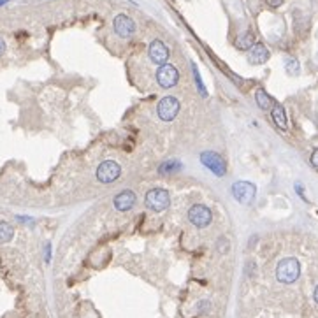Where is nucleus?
<instances>
[{
  "label": "nucleus",
  "mask_w": 318,
  "mask_h": 318,
  "mask_svg": "<svg viewBox=\"0 0 318 318\" xmlns=\"http://www.w3.org/2000/svg\"><path fill=\"white\" fill-rule=\"evenodd\" d=\"M121 174V167L118 162L114 160H104L97 167V179L101 183H113Z\"/></svg>",
  "instance_id": "423d86ee"
},
{
  "label": "nucleus",
  "mask_w": 318,
  "mask_h": 318,
  "mask_svg": "<svg viewBox=\"0 0 318 318\" xmlns=\"http://www.w3.org/2000/svg\"><path fill=\"white\" fill-rule=\"evenodd\" d=\"M232 195L241 204H250L255 199V195H257V188L250 181H236L232 185Z\"/></svg>",
  "instance_id": "39448f33"
},
{
  "label": "nucleus",
  "mask_w": 318,
  "mask_h": 318,
  "mask_svg": "<svg viewBox=\"0 0 318 318\" xmlns=\"http://www.w3.org/2000/svg\"><path fill=\"white\" fill-rule=\"evenodd\" d=\"M201 164L206 165V167L218 177H223L227 174V164H225L223 158H221L218 153H214V151H202Z\"/></svg>",
  "instance_id": "7ed1b4c3"
},
{
  "label": "nucleus",
  "mask_w": 318,
  "mask_h": 318,
  "mask_svg": "<svg viewBox=\"0 0 318 318\" xmlns=\"http://www.w3.org/2000/svg\"><path fill=\"white\" fill-rule=\"evenodd\" d=\"M4 53H6V40L0 37V57H2Z\"/></svg>",
  "instance_id": "5701e85b"
},
{
  "label": "nucleus",
  "mask_w": 318,
  "mask_h": 318,
  "mask_svg": "<svg viewBox=\"0 0 318 318\" xmlns=\"http://www.w3.org/2000/svg\"><path fill=\"white\" fill-rule=\"evenodd\" d=\"M255 101H257V104L260 109H264V111H267V109H271L272 107V99L269 97L267 94H265L262 88H258L257 92H255Z\"/></svg>",
  "instance_id": "dca6fc26"
},
{
  "label": "nucleus",
  "mask_w": 318,
  "mask_h": 318,
  "mask_svg": "<svg viewBox=\"0 0 318 318\" xmlns=\"http://www.w3.org/2000/svg\"><path fill=\"white\" fill-rule=\"evenodd\" d=\"M179 113V101L172 95L160 99V102L157 104V114L162 121H172Z\"/></svg>",
  "instance_id": "20e7f679"
},
{
  "label": "nucleus",
  "mask_w": 318,
  "mask_h": 318,
  "mask_svg": "<svg viewBox=\"0 0 318 318\" xmlns=\"http://www.w3.org/2000/svg\"><path fill=\"white\" fill-rule=\"evenodd\" d=\"M255 44V35L251 32H245L236 39V48L241 51H248Z\"/></svg>",
  "instance_id": "2eb2a0df"
},
{
  "label": "nucleus",
  "mask_w": 318,
  "mask_h": 318,
  "mask_svg": "<svg viewBox=\"0 0 318 318\" xmlns=\"http://www.w3.org/2000/svg\"><path fill=\"white\" fill-rule=\"evenodd\" d=\"M272 120H275V123L278 125L282 130H287V114H285V109H283V106H280V104H275L272 106Z\"/></svg>",
  "instance_id": "4468645a"
},
{
  "label": "nucleus",
  "mask_w": 318,
  "mask_h": 318,
  "mask_svg": "<svg viewBox=\"0 0 318 318\" xmlns=\"http://www.w3.org/2000/svg\"><path fill=\"white\" fill-rule=\"evenodd\" d=\"M181 169H183V164H181L179 160H176V158L165 160L158 165V172H160V174H174V172L181 171Z\"/></svg>",
  "instance_id": "ddd939ff"
},
{
  "label": "nucleus",
  "mask_w": 318,
  "mask_h": 318,
  "mask_svg": "<svg viewBox=\"0 0 318 318\" xmlns=\"http://www.w3.org/2000/svg\"><path fill=\"white\" fill-rule=\"evenodd\" d=\"M135 201H138V197H135V194L132 190H123L120 192V194L114 197V208L118 209V211H128V209L134 208Z\"/></svg>",
  "instance_id": "9b49d317"
},
{
  "label": "nucleus",
  "mask_w": 318,
  "mask_h": 318,
  "mask_svg": "<svg viewBox=\"0 0 318 318\" xmlns=\"http://www.w3.org/2000/svg\"><path fill=\"white\" fill-rule=\"evenodd\" d=\"M285 69H287V72L290 74V76H297L299 71H301V65H299V62L295 60V58H288V60L285 62Z\"/></svg>",
  "instance_id": "a211bd4d"
},
{
  "label": "nucleus",
  "mask_w": 318,
  "mask_h": 318,
  "mask_svg": "<svg viewBox=\"0 0 318 318\" xmlns=\"http://www.w3.org/2000/svg\"><path fill=\"white\" fill-rule=\"evenodd\" d=\"M248 51H250V53H248V60L253 65H262L269 60V51L262 42H255Z\"/></svg>",
  "instance_id": "f8f14e48"
},
{
  "label": "nucleus",
  "mask_w": 318,
  "mask_h": 318,
  "mask_svg": "<svg viewBox=\"0 0 318 318\" xmlns=\"http://www.w3.org/2000/svg\"><path fill=\"white\" fill-rule=\"evenodd\" d=\"M313 299H315V302L318 304V287L315 288V294H313Z\"/></svg>",
  "instance_id": "b1692460"
},
{
  "label": "nucleus",
  "mask_w": 318,
  "mask_h": 318,
  "mask_svg": "<svg viewBox=\"0 0 318 318\" xmlns=\"http://www.w3.org/2000/svg\"><path fill=\"white\" fill-rule=\"evenodd\" d=\"M311 164L315 165V167H318V150H315L311 153Z\"/></svg>",
  "instance_id": "4be33fe9"
},
{
  "label": "nucleus",
  "mask_w": 318,
  "mask_h": 318,
  "mask_svg": "<svg viewBox=\"0 0 318 318\" xmlns=\"http://www.w3.org/2000/svg\"><path fill=\"white\" fill-rule=\"evenodd\" d=\"M157 81L162 88H172L176 86L177 81H179V72H177L174 65L164 64L160 65L157 71Z\"/></svg>",
  "instance_id": "6e6552de"
},
{
  "label": "nucleus",
  "mask_w": 318,
  "mask_h": 318,
  "mask_svg": "<svg viewBox=\"0 0 318 318\" xmlns=\"http://www.w3.org/2000/svg\"><path fill=\"white\" fill-rule=\"evenodd\" d=\"M299 276H301V264H299L297 258L288 257L280 260L278 267H276V278H278L280 283L290 285L297 282Z\"/></svg>",
  "instance_id": "f257e3e1"
},
{
  "label": "nucleus",
  "mask_w": 318,
  "mask_h": 318,
  "mask_svg": "<svg viewBox=\"0 0 318 318\" xmlns=\"http://www.w3.org/2000/svg\"><path fill=\"white\" fill-rule=\"evenodd\" d=\"M13 236H14L13 225L7 223V221H0V245L9 243L11 239H13Z\"/></svg>",
  "instance_id": "f3484780"
},
{
  "label": "nucleus",
  "mask_w": 318,
  "mask_h": 318,
  "mask_svg": "<svg viewBox=\"0 0 318 318\" xmlns=\"http://www.w3.org/2000/svg\"><path fill=\"white\" fill-rule=\"evenodd\" d=\"M209 308H211V304H209V301H201L197 304V309H199V313H208L209 311Z\"/></svg>",
  "instance_id": "6ab92c4d"
},
{
  "label": "nucleus",
  "mask_w": 318,
  "mask_h": 318,
  "mask_svg": "<svg viewBox=\"0 0 318 318\" xmlns=\"http://www.w3.org/2000/svg\"><path fill=\"white\" fill-rule=\"evenodd\" d=\"M113 28L121 39H130V37L135 34L134 20H130L127 14H118L113 20Z\"/></svg>",
  "instance_id": "1a4fd4ad"
},
{
  "label": "nucleus",
  "mask_w": 318,
  "mask_h": 318,
  "mask_svg": "<svg viewBox=\"0 0 318 318\" xmlns=\"http://www.w3.org/2000/svg\"><path fill=\"white\" fill-rule=\"evenodd\" d=\"M295 192H297V194L301 195L302 199H304V202H308V199L304 197V188H302V185H301V183H295Z\"/></svg>",
  "instance_id": "412c9836"
},
{
  "label": "nucleus",
  "mask_w": 318,
  "mask_h": 318,
  "mask_svg": "<svg viewBox=\"0 0 318 318\" xmlns=\"http://www.w3.org/2000/svg\"><path fill=\"white\" fill-rule=\"evenodd\" d=\"M144 204L155 213L165 211L171 204V197H169V192L164 188H151L146 195H144Z\"/></svg>",
  "instance_id": "f03ea898"
},
{
  "label": "nucleus",
  "mask_w": 318,
  "mask_h": 318,
  "mask_svg": "<svg viewBox=\"0 0 318 318\" xmlns=\"http://www.w3.org/2000/svg\"><path fill=\"white\" fill-rule=\"evenodd\" d=\"M188 220H190L192 223L195 225V227L204 229V227H208V225L211 223L213 214H211V211H209L208 206L195 204V206H192L190 211H188Z\"/></svg>",
  "instance_id": "0eeeda50"
},
{
  "label": "nucleus",
  "mask_w": 318,
  "mask_h": 318,
  "mask_svg": "<svg viewBox=\"0 0 318 318\" xmlns=\"http://www.w3.org/2000/svg\"><path fill=\"white\" fill-rule=\"evenodd\" d=\"M150 58L153 64L157 65H164L169 58V50L160 39H155L153 42L150 44Z\"/></svg>",
  "instance_id": "9d476101"
},
{
  "label": "nucleus",
  "mask_w": 318,
  "mask_h": 318,
  "mask_svg": "<svg viewBox=\"0 0 318 318\" xmlns=\"http://www.w3.org/2000/svg\"><path fill=\"white\" fill-rule=\"evenodd\" d=\"M265 4L272 9H278L280 6H283V0H265Z\"/></svg>",
  "instance_id": "aec40b11"
}]
</instances>
